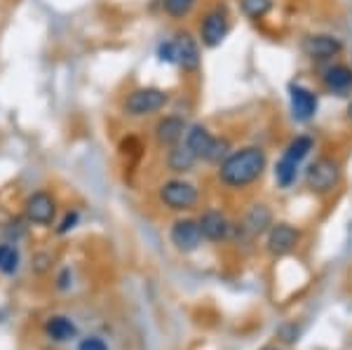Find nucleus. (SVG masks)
<instances>
[{
	"label": "nucleus",
	"instance_id": "1",
	"mask_svg": "<svg viewBox=\"0 0 352 350\" xmlns=\"http://www.w3.org/2000/svg\"><path fill=\"white\" fill-rule=\"evenodd\" d=\"M265 167H268V155L261 146H242L219 165V182L232 190L247 188L263 177Z\"/></svg>",
	"mask_w": 352,
	"mask_h": 350
},
{
	"label": "nucleus",
	"instance_id": "2",
	"mask_svg": "<svg viewBox=\"0 0 352 350\" xmlns=\"http://www.w3.org/2000/svg\"><path fill=\"white\" fill-rule=\"evenodd\" d=\"M340 177H343V167L336 157L320 155L305 169V186L315 195H329L338 188Z\"/></svg>",
	"mask_w": 352,
	"mask_h": 350
},
{
	"label": "nucleus",
	"instance_id": "3",
	"mask_svg": "<svg viewBox=\"0 0 352 350\" xmlns=\"http://www.w3.org/2000/svg\"><path fill=\"white\" fill-rule=\"evenodd\" d=\"M169 104V92L162 87H136L122 99V113L127 118H148Z\"/></svg>",
	"mask_w": 352,
	"mask_h": 350
},
{
	"label": "nucleus",
	"instance_id": "4",
	"mask_svg": "<svg viewBox=\"0 0 352 350\" xmlns=\"http://www.w3.org/2000/svg\"><path fill=\"white\" fill-rule=\"evenodd\" d=\"M230 33V12L226 3H217L202 14L200 19V31H197V41H200L204 47L217 50L221 43L228 38Z\"/></svg>",
	"mask_w": 352,
	"mask_h": 350
},
{
	"label": "nucleus",
	"instance_id": "5",
	"mask_svg": "<svg viewBox=\"0 0 352 350\" xmlns=\"http://www.w3.org/2000/svg\"><path fill=\"white\" fill-rule=\"evenodd\" d=\"M157 197L167 210L172 212H188L200 200V190L195 184L186 182V179H169L160 186Z\"/></svg>",
	"mask_w": 352,
	"mask_h": 350
},
{
	"label": "nucleus",
	"instance_id": "6",
	"mask_svg": "<svg viewBox=\"0 0 352 350\" xmlns=\"http://www.w3.org/2000/svg\"><path fill=\"white\" fill-rule=\"evenodd\" d=\"M24 219L26 223L41 226V228L52 226L56 219V197L50 190H36V193H31L24 200Z\"/></svg>",
	"mask_w": 352,
	"mask_h": 350
},
{
	"label": "nucleus",
	"instance_id": "7",
	"mask_svg": "<svg viewBox=\"0 0 352 350\" xmlns=\"http://www.w3.org/2000/svg\"><path fill=\"white\" fill-rule=\"evenodd\" d=\"M272 223H275V221H272L270 207L263 205V202H256V205H252V210L247 212V217L242 219V223L235 226V233H232V238L256 240V238H261V235L268 233Z\"/></svg>",
	"mask_w": 352,
	"mask_h": 350
},
{
	"label": "nucleus",
	"instance_id": "8",
	"mask_svg": "<svg viewBox=\"0 0 352 350\" xmlns=\"http://www.w3.org/2000/svg\"><path fill=\"white\" fill-rule=\"evenodd\" d=\"M300 242V230L296 226L287 223V221H277L270 226V230L265 233V250L272 256H287L298 247Z\"/></svg>",
	"mask_w": 352,
	"mask_h": 350
},
{
	"label": "nucleus",
	"instance_id": "9",
	"mask_svg": "<svg viewBox=\"0 0 352 350\" xmlns=\"http://www.w3.org/2000/svg\"><path fill=\"white\" fill-rule=\"evenodd\" d=\"M289 109H292V118L296 122H310L312 118L317 116V109H320V97L312 92L310 87L298 83L289 85Z\"/></svg>",
	"mask_w": 352,
	"mask_h": 350
},
{
	"label": "nucleus",
	"instance_id": "10",
	"mask_svg": "<svg viewBox=\"0 0 352 350\" xmlns=\"http://www.w3.org/2000/svg\"><path fill=\"white\" fill-rule=\"evenodd\" d=\"M169 240H172V245L179 252H184V254L195 252L204 240L197 219H188V217L176 219L172 223V228H169Z\"/></svg>",
	"mask_w": 352,
	"mask_h": 350
},
{
	"label": "nucleus",
	"instance_id": "11",
	"mask_svg": "<svg viewBox=\"0 0 352 350\" xmlns=\"http://www.w3.org/2000/svg\"><path fill=\"white\" fill-rule=\"evenodd\" d=\"M186 132H188V122H186L184 116H176V113H169V116H162L160 120L153 127V137H155V144L162 146V149H172V146H179L181 141L186 139Z\"/></svg>",
	"mask_w": 352,
	"mask_h": 350
},
{
	"label": "nucleus",
	"instance_id": "12",
	"mask_svg": "<svg viewBox=\"0 0 352 350\" xmlns=\"http://www.w3.org/2000/svg\"><path fill=\"white\" fill-rule=\"evenodd\" d=\"M176 41V66L184 73H197L202 66V52H200V41L192 33L181 31L174 36Z\"/></svg>",
	"mask_w": 352,
	"mask_h": 350
},
{
	"label": "nucleus",
	"instance_id": "13",
	"mask_svg": "<svg viewBox=\"0 0 352 350\" xmlns=\"http://www.w3.org/2000/svg\"><path fill=\"white\" fill-rule=\"evenodd\" d=\"M343 41L333 33H312L303 41V52L312 61H331L343 52Z\"/></svg>",
	"mask_w": 352,
	"mask_h": 350
},
{
	"label": "nucleus",
	"instance_id": "14",
	"mask_svg": "<svg viewBox=\"0 0 352 350\" xmlns=\"http://www.w3.org/2000/svg\"><path fill=\"white\" fill-rule=\"evenodd\" d=\"M200 223V230H202V238L209 240V242H223V240H230L232 233H235V223L230 221L221 210H207L200 214L197 219Z\"/></svg>",
	"mask_w": 352,
	"mask_h": 350
},
{
	"label": "nucleus",
	"instance_id": "15",
	"mask_svg": "<svg viewBox=\"0 0 352 350\" xmlns=\"http://www.w3.org/2000/svg\"><path fill=\"white\" fill-rule=\"evenodd\" d=\"M320 83L322 87L327 89L329 94H336V97H345V94L352 92V66L348 64H329L324 66V71H322L320 76Z\"/></svg>",
	"mask_w": 352,
	"mask_h": 350
},
{
	"label": "nucleus",
	"instance_id": "16",
	"mask_svg": "<svg viewBox=\"0 0 352 350\" xmlns=\"http://www.w3.org/2000/svg\"><path fill=\"white\" fill-rule=\"evenodd\" d=\"M214 139H217V134H214L212 129H209L207 125H202V122H195V125H188V132H186L184 144L204 162L209 155V151H212Z\"/></svg>",
	"mask_w": 352,
	"mask_h": 350
},
{
	"label": "nucleus",
	"instance_id": "17",
	"mask_svg": "<svg viewBox=\"0 0 352 350\" xmlns=\"http://www.w3.org/2000/svg\"><path fill=\"white\" fill-rule=\"evenodd\" d=\"M200 162V157H197L188 146L181 141L179 146H172V149H167V167L169 172L174 174H188L195 169V165Z\"/></svg>",
	"mask_w": 352,
	"mask_h": 350
},
{
	"label": "nucleus",
	"instance_id": "18",
	"mask_svg": "<svg viewBox=\"0 0 352 350\" xmlns=\"http://www.w3.org/2000/svg\"><path fill=\"white\" fill-rule=\"evenodd\" d=\"M45 334L56 343H66V341H71V338H76L78 327L71 318H66V315H52V318L45 322Z\"/></svg>",
	"mask_w": 352,
	"mask_h": 350
},
{
	"label": "nucleus",
	"instance_id": "19",
	"mask_svg": "<svg viewBox=\"0 0 352 350\" xmlns=\"http://www.w3.org/2000/svg\"><path fill=\"white\" fill-rule=\"evenodd\" d=\"M312 149H315V139H312L310 134H298V137H294L289 141L287 149L282 151V155L298 162V165H303V160L312 153Z\"/></svg>",
	"mask_w": 352,
	"mask_h": 350
},
{
	"label": "nucleus",
	"instance_id": "20",
	"mask_svg": "<svg viewBox=\"0 0 352 350\" xmlns=\"http://www.w3.org/2000/svg\"><path fill=\"white\" fill-rule=\"evenodd\" d=\"M298 169L300 165L294 160H289V157L280 155V160L275 162V182L280 188H292L294 182H296L298 177Z\"/></svg>",
	"mask_w": 352,
	"mask_h": 350
},
{
	"label": "nucleus",
	"instance_id": "21",
	"mask_svg": "<svg viewBox=\"0 0 352 350\" xmlns=\"http://www.w3.org/2000/svg\"><path fill=\"white\" fill-rule=\"evenodd\" d=\"M197 8V0H162V12L174 21H184Z\"/></svg>",
	"mask_w": 352,
	"mask_h": 350
},
{
	"label": "nucleus",
	"instance_id": "22",
	"mask_svg": "<svg viewBox=\"0 0 352 350\" xmlns=\"http://www.w3.org/2000/svg\"><path fill=\"white\" fill-rule=\"evenodd\" d=\"M240 10L247 19H263L272 10V0H240Z\"/></svg>",
	"mask_w": 352,
	"mask_h": 350
},
{
	"label": "nucleus",
	"instance_id": "23",
	"mask_svg": "<svg viewBox=\"0 0 352 350\" xmlns=\"http://www.w3.org/2000/svg\"><path fill=\"white\" fill-rule=\"evenodd\" d=\"M19 268V252L12 245H0V273L12 275Z\"/></svg>",
	"mask_w": 352,
	"mask_h": 350
},
{
	"label": "nucleus",
	"instance_id": "24",
	"mask_svg": "<svg viewBox=\"0 0 352 350\" xmlns=\"http://www.w3.org/2000/svg\"><path fill=\"white\" fill-rule=\"evenodd\" d=\"M157 59H160L162 64H174L176 66V41L174 38L162 41L160 45H157Z\"/></svg>",
	"mask_w": 352,
	"mask_h": 350
},
{
	"label": "nucleus",
	"instance_id": "25",
	"mask_svg": "<svg viewBox=\"0 0 352 350\" xmlns=\"http://www.w3.org/2000/svg\"><path fill=\"white\" fill-rule=\"evenodd\" d=\"M78 221H80V214H78L76 210H73V212H66V217L61 219V223H59V226H56V233H59V235L71 233V230L78 226Z\"/></svg>",
	"mask_w": 352,
	"mask_h": 350
},
{
	"label": "nucleus",
	"instance_id": "26",
	"mask_svg": "<svg viewBox=\"0 0 352 350\" xmlns=\"http://www.w3.org/2000/svg\"><path fill=\"white\" fill-rule=\"evenodd\" d=\"M78 350H109L104 338L99 336H85L80 343H78Z\"/></svg>",
	"mask_w": 352,
	"mask_h": 350
},
{
	"label": "nucleus",
	"instance_id": "27",
	"mask_svg": "<svg viewBox=\"0 0 352 350\" xmlns=\"http://www.w3.org/2000/svg\"><path fill=\"white\" fill-rule=\"evenodd\" d=\"M298 334H300V329L296 325H285V327H280V336L285 338L287 343H294V341H298Z\"/></svg>",
	"mask_w": 352,
	"mask_h": 350
},
{
	"label": "nucleus",
	"instance_id": "28",
	"mask_svg": "<svg viewBox=\"0 0 352 350\" xmlns=\"http://www.w3.org/2000/svg\"><path fill=\"white\" fill-rule=\"evenodd\" d=\"M345 118H348V120L352 122V99L348 101V109H345Z\"/></svg>",
	"mask_w": 352,
	"mask_h": 350
},
{
	"label": "nucleus",
	"instance_id": "29",
	"mask_svg": "<svg viewBox=\"0 0 352 350\" xmlns=\"http://www.w3.org/2000/svg\"><path fill=\"white\" fill-rule=\"evenodd\" d=\"M261 350H280V348H277V346H263Z\"/></svg>",
	"mask_w": 352,
	"mask_h": 350
}]
</instances>
